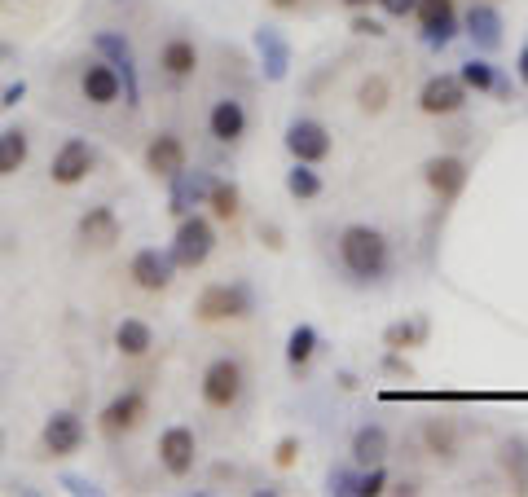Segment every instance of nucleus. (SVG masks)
Masks as SVG:
<instances>
[{
  "label": "nucleus",
  "instance_id": "nucleus-1",
  "mask_svg": "<svg viewBox=\"0 0 528 497\" xmlns=\"http://www.w3.org/2000/svg\"><path fill=\"white\" fill-rule=\"evenodd\" d=\"M339 264L352 282L370 286L392 273V242L374 225H344L339 229Z\"/></svg>",
  "mask_w": 528,
  "mask_h": 497
},
{
  "label": "nucleus",
  "instance_id": "nucleus-2",
  "mask_svg": "<svg viewBox=\"0 0 528 497\" xmlns=\"http://www.w3.org/2000/svg\"><path fill=\"white\" fill-rule=\"evenodd\" d=\"M198 392H203V405L216 414H229L238 410L242 392H247V370H242V361L234 357H216L212 366L203 370V379H198Z\"/></svg>",
  "mask_w": 528,
  "mask_h": 497
},
{
  "label": "nucleus",
  "instance_id": "nucleus-3",
  "mask_svg": "<svg viewBox=\"0 0 528 497\" xmlns=\"http://www.w3.org/2000/svg\"><path fill=\"white\" fill-rule=\"evenodd\" d=\"M172 260H176V269H203L207 256L216 251V229H212V216H181V225H176V234H172Z\"/></svg>",
  "mask_w": 528,
  "mask_h": 497
},
{
  "label": "nucleus",
  "instance_id": "nucleus-4",
  "mask_svg": "<svg viewBox=\"0 0 528 497\" xmlns=\"http://www.w3.org/2000/svg\"><path fill=\"white\" fill-rule=\"evenodd\" d=\"M247 313H251V291L242 282H212V286H203V295L194 300V317L207 326L242 322Z\"/></svg>",
  "mask_w": 528,
  "mask_h": 497
},
{
  "label": "nucleus",
  "instance_id": "nucleus-5",
  "mask_svg": "<svg viewBox=\"0 0 528 497\" xmlns=\"http://www.w3.org/2000/svg\"><path fill=\"white\" fill-rule=\"evenodd\" d=\"M282 146L291 150L295 163H313V168H317V163L330 159V150H335V137H330V128L322 124V119H291V124H286Z\"/></svg>",
  "mask_w": 528,
  "mask_h": 497
},
{
  "label": "nucleus",
  "instance_id": "nucleus-6",
  "mask_svg": "<svg viewBox=\"0 0 528 497\" xmlns=\"http://www.w3.org/2000/svg\"><path fill=\"white\" fill-rule=\"evenodd\" d=\"M93 168H97L93 146H88L84 137H66L62 146L53 150V159H49V181L62 185V190H71V185L88 181V172H93Z\"/></svg>",
  "mask_w": 528,
  "mask_h": 497
},
{
  "label": "nucleus",
  "instance_id": "nucleus-7",
  "mask_svg": "<svg viewBox=\"0 0 528 497\" xmlns=\"http://www.w3.org/2000/svg\"><path fill=\"white\" fill-rule=\"evenodd\" d=\"M84 440H88L84 418L75 414V410H58V414L44 418L40 445H44V454H49V458H71V454H80Z\"/></svg>",
  "mask_w": 528,
  "mask_h": 497
},
{
  "label": "nucleus",
  "instance_id": "nucleus-8",
  "mask_svg": "<svg viewBox=\"0 0 528 497\" xmlns=\"http://www.w3.org/2000/svg\"><path fill=\"white\" fill-rule=\"evenodd\" d=\"M467 176H471V168L462 154H432V159L423 163V181L440 203H454V198L467 190Z\"/></svg>",
  "mask_w": 528,
  "mask_h": 497
},
{
  "label": "nucleus",
  "instance_id": "nucleus-9",
  "mask_svg": "<svg viewBox=\"0 0 528 497\" xmlns=\"http://www.w3.org/2000/svg\"><path fill=\"white\" fill-rule=\"evenodd\" d=\"M159 467L168 471L172 480L194 476V467H198V436L190 432V427H168V432L159 436Z\"/></svg>",
  "mask_w": 528,
  "mask_h": 497
},
{
  "label": "nucleus",
  "instance_id": "nucleus-10",
  "mask_svg": "<svg viewBox=\"0 0 528 497\" xmlns=\"http://www.w3.org/2000/svg\"><path fill=\"white\" fill-rule=\"evenodd\" d=\"M128 278L137 282L141 291H150V295L168 291V286H172V278H176V260H172V251L141 247L137 256L128 260Z\"/></svg>",
  "mask_w": 528,
  "mask_h": 497
},
{
  "label": "nucleus",
  "instance_id": "nucleus-11",
  "mask_svg": "<svg viewBox=\"0 0 528 497\" xmlns=\"http://www.w3.org/2000/svg\"><path fill=\"white\" fill-rule=\"evenodd\" d=\"M146 414H150L146 396H141V392H119L115 401H110L106 410L97 414V427H102L106 440H119V436H132V432H137Z\"/></svg>",
  "mask_w": 528,
  "mask_h": 497
},
{
  "label": "nucleus",
  "instance_id": "nucleus-12",
  "mask_svg": "<svg viewBox=\"0 0 528 497\" xmlns=\"http://www.w3.org/2000/svg\"><path fill=\"white\" fill-rule=\"evenodd\" d=\"M467 106V84L458 75H432L423 88H418V110L432 119H445V115H458Z\"/></svg>",
  "mask_w": 528,
  "mask_h": 497
},
{
  "label": "nucleus",
  "instance_id": "nucleus-13",
  "mask_svg": "<svg viewBox=\"0 0 528 497\" xmlns=\"http://www.w3.org/2000/svg\"><path fill=\"white\" fill-rule=\"evenodd\" d=\"M414 18H418L423 40L432 44V49H445V44L458 36V5L454 0H418Z\"/></svg>",
  "mask_w": 528,
  "mask_h": 497
},
{
  "label": "nucleus",
  "instance_id": "nucleus-14",
  "mask_svg": "<svg viewBox=\"0 0 528 497\" xmlns=\"http://www.w3.org/2000/svg\"><path fill=\"white\" fill-rule=\"evenodd\" d=\"M141 159H146V172L154 181H176L185 172V141L176 132H154Z\"/></svg>",
  "mask_w": 528,
  "mask_h": 497
},
{
  "label": "nucleus",
  "instance_id": "nucleus-15",
  "mask_svg": "<svg viewBox=\"0 0 528 497\" xmlns=\"http://www.w3.org/2000/svg\"><path fill=\"white\" fill-rule=\"evenodd\" d=\"M119 93H124V75H119L106 58H93L80 71V97L88 106H115Z\"/></svg>",
  "mask_w": 528,
  "mask_h": 497
},
{
  "label": "nucleus",
  "instance_id": "nucleus-16",
  "mask_svg": "<svg viewBox=\"0 0 528 497\" xmlns=\"http://www.w3.org/2000/svg\"><path fill=\"white\" fill-rule=\"evenodd\" d=\"M207 132H212L220 146H238L247 137V106L238 97H216L212 115H207Z\"/></svg>",
  "mask_w": 528,
  "mask_h": 497
},
{
  "label": "nucleus",
  "instance_id": "nucleus-17",
  "mask_svg": "<svg viewBox=\"0 0 528 497\" xmlns=\"http://www.w3.org/2000/svg\"><path fill=\"white\" fill-rule=\"evenodd\" d=\"M75 234H80L84 247H97V251L115 247V242H119V216H115V207H106V203L88 207V212L80 216V225H75Z\"/></svg>",
  "mask_w": 528,
  "mask_h": 497
},
{
  "label": "nucleus",
  "instance_id": "nucleus-18",
  "mask_svg": "<svg viewBox=\"0 0 528 497\" xmlns=\"http://www.w3.org/2000/svg\"><path fill=\"white\" fill-rule=\"evenodd\" d=\"M462 27H467V36L480 53H493L502 44V14L489 0H476V5L467 9V18H462Z\"/></svg>",
  "mask_w": 528,
  "mask_h": 497
},
{
  "label": "nucleus",
  "instance_id": "nucleus-19",
  "mask_svg": "<svg viewBox=\"0 0 528 497\" xmlns=\"http://www.w3.org/2000/svg\"><path fill=\"white\" fill-rule=\"evenodd\" d=\"M97 53L115 66H124V93H128V102L137 106V97H141V88H137V62H132V44L119 36V31H97Z\"/></svg>",
  "mask_w": 528,
  "mask_h": 497
},
{
  "label": "nucleus",
  "instance_id": "nucleus-20",
  "mask_svg": "<svg viewBox=\"0 0 528 497\" xmlns=\"http://www.w3.org/2000/svg\"><path fill=\"white\" fill-rule=\"evenodd\" d=\"M159 71H163V80H172V84L194 80V75H198V49H194V40L172 36L159 49Z\"/></svg>",
  "mask_w": 528,
  "mask_h": 497
},
{
  "label": "nucleus",
  "instance_id": "nucleus-21",
  "mask_svg": "<svg viewBox=\"0 0 528 497\" xmlns=\"http://www.w3.org/2000/svg\"><path fill=\"white\" fill-rule=\"evenodd\" d=\"M392 454V440H388V427H379V423H366V427H357L352 432V462H357L361 471L366 467H383Z\"/></svg>",
  "mask_w": 528,
  "mask_h": 497
},
{
  "label": "nucleus",
  "instance_id": "nucleus-22",
  "mask_svg": "<svg viewBox=\"0 0 528 497\" xmlns=\"http://www.w3.org/2000/svg\"><path fill=\"white\" fill-rule=\"evenodd\" d=\"M317 348H322V339H317V330L300 322L286 335V370L291 374H304L308 366H313V357H317Z\"/></svg>",
  "mask_w": 528,
  "mask_h": 497
},
{
  "label": "nucleus",
  "instance_id": "nucleus-23",
  "mask_svg": "<svg viewBox=\"0 0 528 497\" xmlns=\"http://www.w3.org/2000/svg\"><path fill=\"white\" fill-rule=\"evenodd\" d=\"M115 348H119V357H146L154 348V330L141 317H124L115 326Z\"/></svg>",
  "mask_w": 528,
  "mask_h": 497
},
{
  "label": "nucleus",
  "instance_id": "nucleus-24",
  "mask_svg": "<svg viewBox=\"0 0 528 497\" xmlns=\"http://www.w3.org/2000/svg\"><path fill=\"white\" fill-rule=\"evenodd\" d=\"M207 207H212V220H238L242 212V190L225 176H212V190H207Z\"/></svg>",
  "mask_w": 528,
  "mask_h": 497
},
{
  "label": "nucleus",
  "instance_id": "nucleus-25",
  "mask_svg": "<svg viewBox=\"0 0 528 497\" xmlns=\"http://www.w3.org/2000/svg\"><path fill=\"white\" fill-rule=\"evenodd\" d=\"M31 154V137L27 128H5L0 132V176H14Z\"/></svg>",
  "mask_w": 528,
  "mask_h": 497
},
{
  "label": "nucleus",
  "instance_id": "nucleus-26",
  "mask_svg": "<svg viewBox=\"0 0 528 497\" xmlns=\"http://www.w3.org/2000/svg\"><path fill=\"white\" fill-rule=\"evenodd\" d=\"M423 440H427V454L440 462H449L458 454V427L449 423V418H432V423L423 427Z\"/></svg>",
  "mask_w": 528,
  "mask_h": 497
},
{
  "label": "nucleus",
  "instance_id": "nucleus-27",
  "mask_svg": "<svg viewBox=\"0 0 528 497\" xmlns=\"http://www.w3.org/2000/svg\"><path fill=\"white\" fill-rule=\"evenodd\" d=\"M207 190H212V176L203 172H181L172 181V212H185V203H203L207 207Z\"/></svg>",
  "mask_w": 528,
  "mask_h": 497
},
{
  "label": "nucleus",
  "instance_id": "nucleus-28",
  "mask_svg": "<svg viewBox=\"0 0 528 497\" xmlns=\"http://www.w3.org/2000/svg\"><path fill=\"white\" fill-rule=\"evenodd\" d=\"M322 172L313 168V163H295L291 172H286V194L300 198V203H313V198H322Z\"/></svg>",
  "mask_w": 528,
  "mask_h": 497
},
{
  "label": "nucleus",
  "instance_id": "nucleus-29",
  "mask_svg": "<svg viewBox=\"0 0 528 497\" xmlns=\"http://www.w3.org/2000/svg\"><path fill=\"white\" fill-rule=\"evenodd\" d=\"M256 49H260L264 66H269V80H282L286 62H291V53H286V40L273 27H264V31H256Z\"/></svg>",
  "mask_w": 528,
  "mask_h": 497
},
{
  "label": "nucleus",
  "instance_id": "nucleus-30",
  "mask_svg": "<svg viewBox=\"0 0 528 497\" xmlns=\"http://www.w3.org/2000/svg\"><path fill=\"white\" fill-rule=\"evenodd\" d=\"M427 339V322L423 317H414V322H396L383 330V348L388 352H405V348H423Z\"/></svg>",
  "mask_w": 528,
  "mask_h": 497
},
{
  "label": "nucleus",
  "instance_id": "nucleus-31",
  "mask_svg": "<svg viewBox=\"0 0 528 497\" xmlns=\"http://www.w3.org/2000/svg\"><path fill=\"white\" fill-rule=\"evenodd\" d=\"M458 80L467 84V93H493V84H498V71H493L489 58H471L458 66Z\"/></svg>",
  "mask_w": 528,
  "mask_h": 497
},
{
  "label": "nucleus",
  "instance_id": "nucleus-32",
  "mask_svg": "<svg viewBox=\"0 0 528 497\" xmlns=\"http://www.w3.org/2000/svg\"><path fill=\"white\" fill-rule=\"evenodd\" d=\"M388 97H392V84L383 80V75H366L357 88V106L366 110V115H383V110H388Z\"/></svg>",
  "mask_w": 528,
  "mask_h": 497
},
{
  "label": "nucleus",
  "instance_id": "nucleus-33",
  "mask_svg": "<svg viewBox=\"0 0 528 497\" xmlns=\"http://www.w3.org/2000/svg\"><path fill=\"white\" fill-rule=\"evenodd\" d=\"M383 484H388V471H383V467H366V476H357V497H379Z\"/></svg>",
  "mask_w": 528,
  "mask_h": 497
},
{
  "label": "nucleus",
  "instance_id": "nucleus-34",
  "mask_svg": "<svg viewBox=\"0 0 528 497\" xmlns=\"http://www.w3.org/2000/svg\"><path fill=\"white\" fill-rule=\"evenodd\" d=\"M295 458H300V440L295 436H282L278 440V449H273V462L286 471V467H295Z\"/></svg>",
  "mask_w": 528,
  "mask_h": 497
},
{
  "label": "nucleus",
  "instance_id": "nucleus-35",
  "mask_svg": "<svg viewBox=\"0 0 528 497\" xmlns=\"http://www.w3.org/2000/svg\"><path fill=\"white\" fill-rule=\"evenodd\" d=\"M374 5H379L388 18H405V14H414L418 0H374Z\"/></svg>",
  "mask_w": 528,
  "mask_h": 497
},
{
  "label": "nucleus",
  "instance_id": "nucleus-36",
  "mask_svg": "<svg viewBox=\"0 0 528 497\" xmlns=\"http://www.w3.org/2000/svg\"><path fill=\"white\" fill-rule=\"evenodd\" d=\"M352 31H357V36L379 40V36H383V22H374V18H366V14H357V18H352Z\"/></svg>",
  "mask_w": 528,
  "mask_h": 497
},
{
  "label": "nucleus",
  "instance_id": "nucleus-37",
  "mask_svg": "<svg viewBox=\"0 0 528 497\" xmlns=\"http://www.w3.org/2000/svg\"><path fill=\"white\" fill-rule=\"evenodd\" d=\"M22 93H27V84H22V80H18V84H9V88H5V97H0V106H18V102H22Z\"/></svg>",
  "mask_w": 528,
  "mask_h": 497
},
{
  "label": "nucleus",
  "instance_id": "nucleus-38",
  "mask_svg": "<svg viewBox=\"0 0 528 497\" xmlns=\"http://www.w3.org/2000/svg\"><path fill=\"white\" fill-rule=\"evenodd\" d=\"M515 71H520V84L528 88V44L520 49V58H515Z\"/></svg>",
  "mask_w": 528,
  "mask_h": 497
},
{
  "label": "nucleus",
  "instance_id": "nucleus-39",
  "mask_svg": "<svg viewBox=\"0 0 528 497\" xmlns=\"http://www.w3.org/2000/svg\"><path fill=\"white\" fill-rule=\"evenodd\" d=\"M269 5H273V9H295L300 0H269Z\"/></svg>",
  "mask_w": 528,
  "mask_h": 497
},
{
  "label": "nucleus",
  "instance_id": "nucleus-40",
  "mask_svg": "<svg viewBox=\"0 0 528 497\" xmlns=\"http://www.w3.org/2000/svg\"><path fill=\"white\" fill-rule=\"evenodd\" d=\"M348 9H366V5H374V0H344Z\"/></svg>",
  "mask_w": 528,
  "mask_h": 497
}]
</instances>
